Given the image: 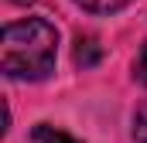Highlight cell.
I'll return each instance as SVG.
<instances>
[{"label":"cell","instance_id":"1","mask_svg":"<svg viewBox=\"0 0 147 143\" xmlns=\"http://www.w3.org/2000/svg\"><path fill=\"white\" fill-rule=\"evenodd\" d=\"M55 51H58V31L41 17H28L3 27L0 68L10 78H45L55 68Z\"/></svg>","mask_w":147,"mask_h":143},{"label":"cell","instance_id":"3","mask_svg":"<svg viewBox=\"0 0 147 143\" xmlns=\"http://www.w3.org/2000/svg\"><path fill=\"white\" fill-rule=\"evenodd\" d=\"M75 3L86 7V10H92V14H113V10L127 7L130 0H75Z\"/></svg>","mask_w":147,"mask_h":143},{"label":"cell","instance_id":"5","mask_svg":"<svg viewBox=\"0 0 147 143\" xmlns=\"http://www.w3.org/2000/svg\"><path fill=\"white\" fill-rule=\"evenodd\" d=\"M134 140H137V143H147V106H140L137 116H134Z\"/></svg>","mask_w":147,"mask_h":143},{"label":"cell","instance_id":"7","mask_svg":"<svg viewBox=\"0 0 147 143\" xmlns=\"http://www.w3.org/2000/svg\"><path fill=\"white\" fill-rule=\"evenodd\" d=\"M14 3H31V0H14Z\"/></svg>","mask_w":147,"mask_h":143},{"label":"cell","instance_id":"4","mask_svg":"<svg viewBox=\"0 0 147 143\" xmlns=\"http://www.w3.org/2000/svg\"><path fill=\"white\" fill-rule=\"evenodd\" d=\"M96 55H99V51H96V41H92V37H86V41L79 37V48H75V61H79V65H92V61H96Z\"/></svg>","mask_w":147,"mask_h":143},{"label":"cell","instance_id":"6","mask_svg":"<svg viewBox=\"0 0 147 143\" xmlns=\"http://www.w3.org/2000/svg\"><path fill=\"white\" fill-rule=\"evenodd\" d=\"M137 78L147 85V44L140 48V58H137Z\"/></svg>","mask_w":147,"mask_h":143},{"label":"cell","instance_id":"2","mask_svg":"<svg viewBox=\"0 0 147 143\" xmlns=\"http://www.w3.org/2000/svg\"><path fill=\"white\" fill-rule=\"evenodd\" d=\"M34 140L38 143H79L75 136H69L65 130H55V126H48V123H41L34 130Z\"/></svg>","mask_w":147,"mask_h":143}]
</instances>
